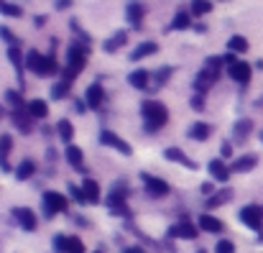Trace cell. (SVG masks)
I'll return each mask as SVG.
<instances>
[{
	"instance_id": "cell-23",
	"label": "cell",
	"mask_w": 263,
	"mask_h": 253,
	"mask_svg": "<svg viewBox=\"0 0 263 253\" xmlns=\"http://www.w3.org/2000/svg\"><path fill=\"white\" fill-rule=\"evenodd\" d=\"M256 167H258V156H256V154H243L240 159H235V161L230 164V171H235V174H248V171H253Z\"/></svg>"
},
{
	"instance_id": "cell-31",
	"label": "cell",
	"mask_w": 263,
	"mask_h": 253,
	"mask_svg": "<svg viewBox=\"0 0 263 253\" xmlns=\"http://www.w3.org/2000/svg\"><path fill=\"white\" fill-rule=\"evenodd\" d=\"M192 18H194V15H192L189 10H179L166 31H186V28H192Z\"/></svg>"
},
{
	"instance_id": "cell-48",
	"label": "cell",
	"mask_w": 263,
	"mask_h": 253,
	"mask_svg": "<svg viewBox=\"0 0 263 253\" xmlns=\"http://www.w3.org/2000/svg\"><path fill=\"white\" fill-rule=\"evenodd\" d=\"M233 156V143L230 141H222V146H220V159H230Z\"/></svg>"
},
{
	"instance_id": "cell-17",
	"label": "cell",
	"mask_w": 263,
	"mask_h": 253,
	"mask_svg": "<svg viewBox=\"0 0 263 253\" xmlns=\"http://www.w3.org/2000/svg\"><path fill=\"white\" fill-rule=\"evenodd\" d=\"M105 100V89H102V82H92L85 89V102H87V110H97Z\"/></svg>"
},
{
	"instance_id": "cell-53",
	"label": "cell",
	"mask_w": 263,
	"mask_h": 253,
	"mask_svg": "<svg viewBox=\"0 0 263 253\" xmlns=\"http://www.w3.org/2000/svg\"><path fill=\"white\" fill-rule=\"evenodd\" d=\"M41 133H44V138H49V136H51V128H49V125H44V128H41Z\"/></svg>"
},
{
	"instance_id": "cell-34",
	"label": "cell",
	"mask_w": 263,
	"mask_h": 253,
	"mask_svg": "<svg viewBox=\"0 0 263 253\" xmlns=\"http://www.w3.org/2000/svg\"><path fill=\"white\" fill-rule=\"evenodd\" d=\"M13 174H15V179H18V182L31 179V176L36 174V161H33V159H23V161L15 167V171H13Z\"/></svg>"
},
{
	"instance_id": "cell-47",
	"label": "cell",
	"mask_w": 263,
	"mask_h": 253,
	"mask_svg": "<svg viewBox=\"0 0 263 253\" xmlns=\"http://www.w3.org/2000/svg\"><path fill=\"white\" fill-rule=\"evenodd\" d=\"M225 62H222V57H210L207 62H204V67L207 69H212V72H220V67H222Z\"/></svg>"
},
{
	"instance_id": "cell-36",
	"label": "cell",
	"mask_w": 263,
	"mask_h": 253,
	"mask_svg": "<svg viewBox=\"0 0 263 253\" xmlns=\"http://www.w3.org/2000/svg\"><path fill=\"white\" fill-rule=\"evenodd\" d=\"M41 62H44V54H41L39 49H28V51H26V69H31L33 75H39Z\"/></svg>"
},
{
	"instance_id": "cell-12",
	"label": "cell",
	"mask_w": 263,
	"mask_h": 253,
	"mask_svg": "<svg viewBox=\"0 0 263 253\" xmlns=\"http://www.w3.org/2000/svg\"><path fill=\"white\" fill-rule=\"evenodd\" d=\"M217 77H220V72H212V69H207V67H204V69H199V72H197V77H194V82H192L194 92H199V95L210 92V87H215Z\"/></svg>"
},
{
	"instance_id": "cell-26",
	"label": "cell",
	"mask_w": 263,
	"mask_h": 253,
	"mask_svg": "<svg viewBox=\"0 0 263 253\" xmlns=\"http://www.w3.org/2000/svg\"><path fill=\"white\" fill-rule=\"evenodd\" d=\"M233 194H235V192H233L230 187H222V189H217V192H215L212 197H207V202H204V207H207V210H215V207H222V205H228V202L233 200Z\"/></svg>"
},
{
	"instance_id": "cell-46",
	"label": "cell",
	"mask_w": 263,
	"mask_h": 253,
	"mask_svg": "<svg viewBox=\"0 0 263 253\" xmlns=\"http://www.w3.org/2000/svg\"><path fill=\"white\" fill-rule=\"evenodd\" d=\"M189 105H192V110H197V113H202V110H204V95H199V92H194V95L189 97Z\"/></svg>"
},
{
	"instance_id": "cell-11",
	"label": "cell",
	"mask_w": 263,
	"mask_h": 253,
	"mask_svg": "<svg viewBox=\"0 0 263 253\" xmlns=\"http://www.w3.org/2000/svg\"><path fill=\"white\" fill-rule=\"evenodd\" d=\"M228 75H230V80H233V82H238L240 87H246V84L251 82L253 69H251V64H248V62L238 59L235 64H230V67H228Z\"/></svg>"
},
{
	"instance_id": "cell-20",
	"label": "cell",
	"mask_w": 263,
	"mask_h": 253,
	"mask_svg": "<svg viewBox=\"0 0 263 253\" xmlns=\"http://www.w3.org/2000/svg\"><path fill=\"white\" fill-rule=\"evenodd\" d=\"M64 159H67V164L72 169H77V171H87L85 169V154H82V149L80 146H74V143H69L67 149H64Z\"/></svg>"
},
{
	"instance_id": "cell-22",
	"label": "cell",
	"mask_w": 263,
	"mask_h": 253,
	"mask_svg": "<svg viewBox=\"0 0 263 253\" xmlns=\"http://www.w3.org/2000/svg\"><path fill=\"white\" fill-rule=\"evenodd\" d=\"M125 44H128V31H125V28H120V31H115V33L102 44V51H105V54H115V51H118V49H123Z\"/></svg>"
},
{
	"instance_id": "cell-14",
	"label": "cell",
	"mask_w": 263,
	"mask_h": 253,
	"mask_svg": "<svg viewBox=\"0 0 263 253\" xmlns=\"http://www.w3.org/2000/svg\"><path fill=\"white\" fill-rule=\"evenodd\" d=\"M164 159L166 161H174V164H179V167H184V169H189V171H197V161L194 159H189L181 149H176V146H169V149H164Z\"/></svg>"
},
{
	"instance_id": "cell-4",
	"label": "cell",
	"mask_w": 263,
	"mask_h": 253,
	"mask_svg": "<svg viewBox=\"0 0 263 253\" xmlns=\"http://www.w3.org/2000/svg\"><path fill=\"white\" fill-rule=\"evenodd\" d=\"M240 223L251 230H256L258 236L263 233V205H246L240 212H238Z\"/></svg>"
},
{
	"instance_id": "cell-52",
	"label": "cell",
	"mask_w": 263,
	"mask_h": 253,
	"mask_svg": "<svg viewBox=\"0 0 263 253\" xmlns=\"http://www.w3.org/2000/svg\"><path fill=\"white\" fill-rule=\"evenodd\" d=\"M33 23H36V28H44V26H46V15H36Z\"/></svg>"
},
{
	"instance_id": "cell-38",
	"label": "cell",
	"mask_w": 263,
	"mask_h": 253,
	"mask_svg": "<svg viewBox=\"0 0 263 253\" xmlns=\"http://www.w3.org/2000/svg\"><path fill=\"white\" fill-rule=\"evenodd\" d=\"M228 51H233V54H246V51H248L246 36H240V33L230 36V39H228Z\"/></svg>"
},
{
	"instance_id": "cell-25",
	"label": "cell",
	"mask_w": 263,
	"mask_h": 253,
	"mask_svg": "<svg viewBox=\"0 0 263 253\" xmlns=\"http://www.w3.org/2000/svg\"><path fill=\"white\" fill-rule=\"evenodd\" d=\"M251 133H253V120H248V118L235 120V125H233V141L235 143H246V138Z\"/></svg>"
},
{
	"instance_id": "cell-29",
	"label": "cell",
	"mask_w": 263,
	"mask_h": 253,
	"mask_svg": "<svg viewBox=\"0 0 263 253\" xmlns=\"http://www.w3.org/2000/svg\"><path fill=\"white\" fill-rule=\"evenodd\" d=\"M54 75H62L59 62H57L54 54H44V62H41V69H39V77H54Z\"/></svg>"
},
{
	"instance_id": "cell-10",
	"label": "cell",
	"mask_w": 263,
	"mask_h": 253,
	"mask_svg": "<svg viewBox=\"0 0 263 253\" xmlns=\"http://www.w3.org/2000/svg\"><path fill=\"white\" fill-rule=\"evenodd\" d=\"M125 18H128L130 28H141L143 18H146V5L141 0H128L125 3Z\"/></svg>"
},
{
	"instance_id": "cell-45",
	"label": "cell",
	"mask_w": 263,
	"mask_h": 253,
	"mask_svg": "<svg viewBox=\"0 0 263 253\" xmlns=\"http://www.w3.org/2000/svg\"><path fill=\"white\" fill-rule=\"evenodd\" d=\"M67 253H85V243H82V238L69 236V248H67Z\"/></svg>"
},
{
	"instance_id": "cell-32",
	"label": "cell",
	"mask_w": 263,
	"mask_h": 253,
	"mask_svg": "<svg viewBox=\"0 0 263 253\" xmlns=\"http://www.w3.org/2000/svg\"><path fill=\"white\" fill-rule=\"evenodd\" d=\"M82 192H85V197H87V205H97L100 202V184L95 182V179H89L85 176V182H82Z\"/></svg>"
},
{
	"instance_id": "cell-30",
	"label": "cell",
	"mask_w": 263,
	"mask_h": 253,
	"mask_svg": "<svg viewBox=\"0 0 263 253\" xmlns=\"http://www.w3.org/2000/svg\"><path fill=\"white\" fill-rule=\"evenodd\" d=\"M28 113L33 115V120H44L46 115H49V105H46V100L44 97H36V100H28Z\"/></svg>"
},
{
	"instance_id": "cell-49",
	"label": "cell",
	"mask_w": 263,
	"mask_h": 253,
	"mask_svg": "<svg viewBox=\"0 0 263 253\" xmlns=\"http://www.w3.org/2000/svg\"><path fill=\"white\" fill-rule=\"evenodd\" d=\"M199 189H202V194H204V197H212V194H215V192H217V189H215V184H212V182H204V184H202V187H199Z\"/></svg>"
},
{
	"instance_id": "cell-24",
	"label": "cell",
	"mask_w": 263,
	"mask_h": 253,
	"mask_svg": "<svg viewBox=\"0 0 263 253\" xmlns=\"http://www.w3.org/2000/svg\"><path fill=\"white\" fill-rule=\"evenodd\" d=\"M8 62L13 64V69H15V75H18V84L23 87V69H26V54L21 51V49H8Z\"/></svg>"
},
{
	"instance_id": "cell-2",
	"label": "cell",
	"mask_w": 263,
	"mask_h": 253,
	"mask_svg": "<svg viewBox=\"0 0 263 253\" xmlns=\"http://www.w3.org/2000/svg\"><path fill=\"white\" fill-rule=\"evenodd\" d=\"M67 210H69V200H67V194L54 192V189L44 192V197H41V215H44L46 220H51L54 215L67 212Z\"/></svg>"
},
{
	"instance_id": "cell-6",
	"label": "cell",
	"mask_w": 263,
	"mask_h": 253,
	"mask_svg": "<svg viewBox=\"0 0 263 253\" xmlns=\"http://www.w3.org/2000/svg\"><path fill=\"white\" fill-rule=\"evenodd\" d=\"M74 80H77V75L72 72V69H62V75H59V80L54 82L51 87V100H67V95L72 92V87H74Z\"/></svg>"
},
{
	"instance_id": "cell-35",
	"label": "cell",
	"mask_w": 263,
	"mask_h": 253,
	"mask_svg": "<svg viewBox=\"0 0 263 253\" xmlns=\"http://www.w3.org/2000/svg\"><path fill=\"white\" fill-rule=\"evenodd\" d=\"M174 75V67H159L156 72H154V77H151V89H159V87H164V84L169 82V77Z\"/></svg>"
},
{
	"instance_id": "cell-7",
	"label": "cell",
	"mask_w": 263,
	"mask_h": 253,
	"mask_svg": "<svg viewBox=\"0 0 263 253\" xmlns=\"http://www.w3.org/2000/svg\"><path fill=\"white\" fill-rule=\"evenodd\" d=\"M87 51L82 44H72L67 49V69H72L74 75H80L85 67H87Z\"/></svg>"
},
{
	"instance_id": "cell-18",
	"label": "cell",
	"mask_w": 263,
	"mask_h": 253,
	"mask_svg": "<svg viewBox=\"0 0 263 253\" xmlns=\"http://www.w3.org/2000/svg\"><path fill=\"white\" fill-rule=\"evenodd\" d=\"M151 77H154V72H148V69H133L130 75H128V84L133 87V89H151Z\"/></svg>"
},
{
	"instance_id": "cell-50",
	"label": "cell",
	"mask_w": 263,
	"mask_h": 253,
	"mask_svg": "<svg viewBox=\"0 0 263 253\" xmlns=\"http://www.w3.org/2000/svg\"><path fill=\"white\" fill-rule=\"evenodd\" d=\"M54 8L57 10H67V8H72V0H54Z\"/></svg>"
},
{
	"instance_id": "cell-51",
	"label": "cell",
	"mask_w": 263,
	"mask_h": 253,
	"mask_svg": "<svg viewBox=\"0 0 263 253\" xmlns=\"http://www.w3.org/2000/svg\"><path fill=\"white\" fill-rule=\"evenodd\" d=\"M120 253H146V251H143L141 246H125V248H123Z\"/></svg>"
},
{
	"instance_id": "cell-55",
	"label": "cell",
	"mask_w": 263,
	"mask_h": 253,
	"mask_svg": "<svg viewBox=\"0 0 263 253\" xmlns=\"http://www.w3.org/2000/svg\"><path fill=\"white\" fill-rule=\"evenodd\" d=\"M197 253H207V251H197Z\"/></svg>"
},
{
	"instance_id": "cell-21",
	"label": "cell",
	"mask_w": 263,
	"mask_h": 253,
	"mask_svg": "<svg viewBox=\"0 0 263 253\" xmlns=\"http://www.w3.org/2000/svg\"><path fill=\"white\" fill-rule=\"evenodd\" d=\"M207 171L215 182H228L230 179V167L225 164V159H210L207 164Z\"/></svg>"
},
{
	"instance_id": "cell-56",
	"label": "cell",
	"mask_w": 263,
	"mask_h": 253,
	"mask_svg": "<svg viewBox=\"0 0 263 253\" xmlns=\"http://www.w3.org/2000/svg\"><path fill=\"white\" fill-rule=\"evenodd\" d=\"M261 138H263V136H261Z\"/></svg>"
},
{
	"instance_id": "cell-3",
	"label": "cell",
	"mask_w": 263,
	"mask_h": 253,
	"mask_svg": "<svg viewBox=\"0 0 263 253\" xmlns=\"http://www.w3.org/2000/svg\"><path fill=\"white\" fill-rule=\"evenodd\" d=\"M128 194H130V189H128L123 182H115V184L110 187V192H107V200H105L107 210H110L112 215H128V207H125Z\"/></svg>"
},
{
	"instance_id": "cell-28",
	"label": "cell",
	"mask_w": 263,
	"mask_h": 253,
	"mask_svg": "<svg viewBox=\"0 0 263 253\" xmlns=\"http://www.w3.org/2000/svg\"><path fill=\"white\" fill-rule=\"evenodd\" d=\"M10 151H13V138H10L8 133H3V136H0V171H5V174H8V171H15V169L8 164V154H10Z\"/></svg>"
},
{
	"instance_id": "cell-44",
	"label": "cell",
	"mask_w": 263,
	"mask_h": 253,
	"mask_svg": "<svg viewBox=\"0 0 263 253\" xmlns=\"http://www.w3.org/2000/svg\"><path fill=\"white\" fill-rule=\"evenodd\" d=\"M215 253H235V243L230 238H222L215 243Z\"/></svg>"
},
{
	"instance_id": "cell-15",
	"label": "cell",
	"mask_w": 263,
	"mask_h": 253,
	"mask_svg": "<svg viewBox=\"0 0 263 253\" xmlns=\"http://www.w3.org/2000/svg\"><path fill=\"white\" fill-rule=\"evenodd\" d=\"M10 120H13V125H15L21 133H31V131H33V115L28 113V107H23V110H10Z\"/></svg>"
},
{
	"instance_id": "cell-54",
	"label": "cell",
	"mask_w": 263,
	"mask_h": 253,
	"mask_svg": "<svg viewBox=\"0 0 263 253\" xmlns=\"http://www.w3.org/2000/svg\"><path fill=\"white\" fill-rule=\"evenodd\" d=\"M92 253H105V251H102V248H97V251H92Z\"/></svg>"
},
{
	"instance_id": "cell-40",
	"label": "cell",
	"mask_w": 263,
	"mask_h": 253,
	"mask_svg": "<svg viewBox=\"0 0 263 253\" xmlns=\"http://www.w3.org/2000/svg\"><path fill=\"white\" fill-rule=\"evenodd\" d=\"M0 13L8 15V18H21L23 15V8L15 5V3H8V0H0Z\"/></svg>"
},
{
	"instance_id": "cell-41",
	"label": "cell",
	"mask_w": 263,
	"mask_h": 253,
	"mask_svg": "<svg viewBox=\"0 0 263 253\" xmlns=\"http://www.w3.org/2000/svg\"><path fill=\"white\" fill-rule=\"evenodd\" d=\"M51 246H54V253H67V248H69V236L57 233V236L51 238Z\"/></svg>"
},
{
	"instance_id": "cell-8",
	"label": "cell",
	"mask_w": 263,
	"mask_h": 253,
	"mask_svg": "<svg viewBox=\"0 0 263 253\" xmlns=\"http://www.w3.org/2000/svg\"><path fill=\"white\" fill-rule=\"evenodd\" d=\"M100 143H102V146H107V149H115V151H118V154H123V156H130V154H133V146H130L128 141H123L118 133L107 131V128H102V131H100Z\"/></svg>"
},
{
	"instance_id": "cell-37",
	"label": "cell",
	"mask_w": 263,
	"mask_h": 253,
	"mask_svg": "<svg viewBox=\"0 0 263 253\" xmlns=\"http://www.w3.org/2000/svg\"><path fill=\"white\" fill-rule=\"evenodd\" d=\"M5 105H10L13 110H23L28 102H23V95H21V89H5Z\"/></svg>"
},
{
	"instance_id": "cell-33",
	"label": "cell",
	"mask_w": 263,
	"mask_h": 253,
	"mask_svg": "<svg viewBox=\"0 0 263 253\" xmlns=\"http://www.w3.org/2000/svg\"><path fill=\"white\" fill-rule=\"evenodd\" d=\"M57 136H59V141H64L67 146L74 141V125H72V120H67V118H62L59 123H57Z\"/></svg>"
},
{
	"instance_id": "cell-13",
	"label": "cell",
	"mask_w": 263,
	"mask_h": 253,
	"mask_svg": "<svg viewBox=\"0 0 263 253\" xmlns=\"http://www.w3.org/2000/svg\"><path fill=\"white\" fill-rule=\"evenodd\" d=\"M13 218H15V223H18L23 230H28V233H33V230L39 228L36 212H33L31 207H13Z\"/></svg>"
},
{
	"instance_id": "cell-19",
	"label": "cell",
	"mask_w": 263,
	"mask_h": 253,
	"mask_svg": "<svg viewBox=\"0 0 263 253\" xmlns=\"http://www.w3.org/2000/svg\"><path fill=\"white\" fill-rule=\"evenodd\" d=\"M197 228L204 230V233H222V230H225V223L217 220V218L210 215V212H202V215L197 218Z\"/></svg>"
},
{
	"instance_id": "cell-27",
	"label": "cell",
	"mask_w": 263,
	"mask_h": 253,
	"mask_svg": "<svg viewBox=\"0 0 263 253\" xmlns=\"http://www.w3.org/2000/svg\"><path fill=\"white\" fill-rule=\"evenodd\" d=\"M159 51V44L156 41H141L133 51H130V62H141V59H146V57H154Z\"/></svg>"
},
{
	"instance_id": "cell-5",
	"label": "cell",
	"mask_w": 263,
	"mask_h": 253,
	"mask_svg": "<svg viewBox=\"0 0 263 253\" xmlns=\"http://www.w3.org/2000/svg\"><path fill=\"white\" fill-rule=\"evenodd\" d=\"M138 176H141V182H143V187H146V192H148L151 197H166V194L172 192L169 182H166V179H161V176H156V174L141 171Z\"/></svg>"
},
{
	"instance_id": "cell-1",
	"label": "cell",
	"mask_w": 263,
	"mask_h": 253,
	"mask_svg": "<svg viewBox=\"0 0 263 253\" xmlns=\"http://www.w3.org/2000/svg\"><path fill=\"white\" fill-rule=\"evenodd\" d=\"M141 118H143V128L148 133H156L169 123V107L159 100H143L141 102Z\"/></svg>"
},
{
	"instance_id": "cell-42",
	"label": "cell",
	"mask_w": 263,
	"mask_h": 253,
	"mask_svg": "<svg viewBox=\"0 0 263 253\" xmlns=\"http://www.w3.org/2000/svg\"><path fill=\"white\" fill-rule=\"evenodd\" d=\"M67 192H69V197H72L77 205H87V197H85L82 187H77V184H67Z\"/></svg>"
},
{
	"instance_id": "cell-43",
	"label": "cell",
	"mask_w": 263,
	"mask_h": 253,
	"mask_svg": "<svg viewBox=\"0 0 263 253\" xmlns=\"http://www.w3.org/2000/svg\"><path fill=\"white\" fill-rule=\"evenodd\" d=\"M0 39L10 46V49H18V39H15V33L10 31V28H5V26H0Z\"/></svg>"
},
{
	"instance_id": "cell-9",
	"label": "cell",
	"mask_w": 263,
	"mask_h": 253,
	"mask_svg": "<svg viewBox=\"0 0 263 253\" xmlns=\"http://www.w3.org/2000/svg\"><path fill=\"white\" fill-rule=\"evenodd\" d=\"M166 236H169V238H181V241H194V238L199 236V228H197L192 220H179V223H174V225L169 228Z\"/></svg>"
},
{
	"instance_id": "cell-16",
	"label": "cell",
	"mask_w": 263,
	"mask_h": 253,
	"mask_svg": "<svg viewBox=\"0 0 263 253\" xmlns=\"http://www.w3.org/2000/svg\"><path fill=\"white\" fill-rule=\"evenodd\" d=\"M186 136H189L192 141H197V143H204V141L212 136V125L204 123V120H194V123L186 128Z\"/></svg>"
},
{
	"instance_id": "cell-39",
	"label": "cell",
	"mask_w": 263,
	"mask_h": 253,
	"mask_svg": "<svg viewBox=\"0 0 263 253\" xmlns=\"http://www.w3.org/2000/svg\"><path fill=\"white\" fill-rule=\"evenodd\" d=\"M189 13H192L194 18H202V15L212 13V3H210V0H192V3H189Z\"/></svg>"
}]
</instances>
